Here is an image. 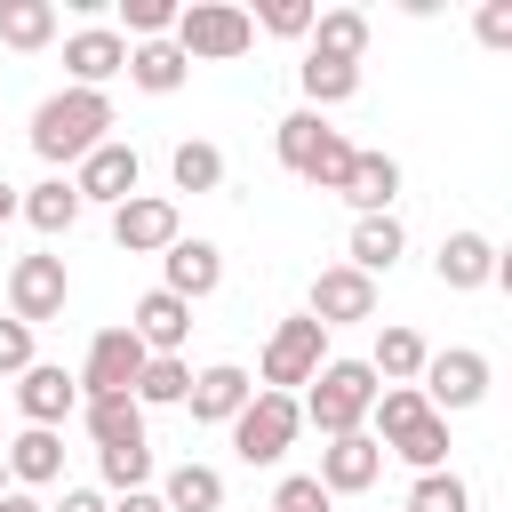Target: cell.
Listing matches in <instances>:
<instances>
[{
  "label": "cell",
  "mask_w": 512,
  "mask_h": 512,
  "mask_svg": "<svg viewBox=\"0 0 512 512\" xmlns=\"http://www.w3.org/2000/svg\"><path fill=\"white\" fill-rule=\"evenodd\" d=\"M16 408H24V424L56 432V424L80 408V376H72V368H56V360H32V368L16 376Z\"/></svg>",
  "instance_id": "7c38bea8"
},
{
  "label": "cell",
  "mask_w": 512,
  "mask_h": 512,
  "mask_svg": "<svg viewBox=\"0 0 512 512\" xmlns=\"http://www.w3.org/2000/svg\"><path fill=\"white\" fill-rule=\"evenodd\" d=\"M40 352H32V328L24 320H0V376H24Z\"/></svg>",
  "instance_id": "ab89813d"
},
{
  "label": "cell",
  "mask_w": 512,
  "mask_h": 512,
  "mask_svg": "<svg viewBox=\"0 0 512 512\" xmlns=\"http://www.w3.org/2000/svg\"><path fill=\"white\" fill-rule=\"evenodd\" d=\"M416 392H424L432 416H448V408H480V400H488V352H472V344L432 352L424 376H416Z\"/></svg>",
  "instance_id": "52a82bcc"
},
{
  "label": "cell",
  "mask_w": 512,
  "mask_h": 512,
  "mask_svg": "<svg viewBox=\"0 0 512 512\" xmlns=\"http://www.w3.org/2000/svg\"><path fill=\"white\" fill-rule=\"evenodd\" d=\"M112 512H168V504H160V488H128V496H112Z\"/></svg>",
  "instance_id": "7bdbcfd3"
},
{
  "label": "cell",
  "mask_w": 512,
  "mask_h": 512,
  "mask_svg": "<svg viewBox=\"0 0 512 512\" xmlns=\"http://www.w3.org/2000/svg\"><path fill=\"white\" fill-rule=\"evenodd\" d=\"M320 360H328V328H320L312 312H296V320H280V328L264 336V384H256V392H288V400H296V384H312Z\"/></svg>",
  "instance_id": "277c9868"
},
{
  "label": "cell",
  "mask_w": 512,
  "mask_h": 512,
  "mask_svg": "<svg viewBox=\"0 0 512 512\" xmlns=\"http://www.w3.org/2000/svg\"><path fill=\"white\" fill-rule=\"evenodd\" d=\"M128 80H136L144 96H176V88L192 80V64H184L176 40H128Z\"/></svg>",
  "instance_id": "7402d4cb"
},
{
  "label": "cell",
  "mask_w": 512,
  "mask_h": 512,
  "mask_svg": "<svg viewBox=\"0 0 512 512\" xmlns=\"http://www.w3.org/2000/svg\"><path fill=\"white\" fill-rule=\"evenodd\" d=\"M296 432H304V408L288 392H248V408L232 416V456L240 464H280Z\"/></svg>",
  "instance_id": "5b68a950"
},
{
  "label": "cell",
  "mask_w": 512,
  "mask_h": 512,
  "mask_svg": "<svg viewBox=\"0 0 512 512\" xmlns=\"http://www.w3.org/2000/svg\"><path fill=\"white\" fill-rule=\"evenodd\" d=\"M136 176H144V160H136V144H96L80 168H72V192H80V208L88 200H104V208H120V200H136Z\"/></svg>",
  "instance_id": "9c48e42d"
},
{
  "label": "cell",
  "mask_w": 512,
  "mask_h": 512,
  "mask_svg": "<svg viewBox=\"0 0 512 512\" xmlns=\"http://www.w3.org/2000/svg\"><path fill=\"white\" fill-rule=\"evenodd\" d=\"M400 256H408L400 216H360V224H352V272H368V280H376V272H392Z\"/></svg>",
  "instance_id": "484cf974"
},
{
  "label": "cell",
  "mask_w": 512,
  "mask_h": 512,
  "mask_svg": "<svg viewBox=\"0 0 512 512\" xmlns=\"http://www.w3.org/2000/svg\"><path fill=\"white\" fill-rule=\"evenodd\" d=\"M328 504H336V496H328L312 472H288V480L272 488V512H328Z\"/></svg>",
  "instance_id": "f35d334b"
},
{
  "label": "cell",
  "mask_w": 512,
  "mask_h": 512,
  "mask_svg": "<svg viewBox=\"0 0 512 512\" xmlns=\"http://www.w3.org/2000/svg\"><path fill=\"white\" fill-rule=\"evenodd\" d=\"M160 504L168 512H224V472L216 464H176L160 480Z\"/></svg>",
  "instance_id": "f1b7e54d"
},
{
  "label": "cell",
  "mask_w": 512,
  "mask_h": 512,
  "mask_svg": "<svg viewBox=\"0 0 512 512\" xmlns=\"http://www.w3.org/2000/svg\"><path fill=\"white\" fill-rule=\"evenodd\" d=\"M376 472H384V448L368 440V432H344V440H328L320 448V488L328 496H360V488H376Z\"/></svg>",
  "instance_id": "e0dca14e"
},
{
  "label": "cell",
  "mask_w": 512,
  "mask_h": 512,
  "mask_svg": "<svg viewBox=\"0 0 512 512\" xmlns=\"http://www.w3.org/2000/svg\"><path fill=\"white\" fill-rule=\"evenodd\" d=\"M168 40L184 48V64H232V56H248L256 24L232 0H192V8H176V32Z\"/></svg>",
  "instance_id": "3957f363"
},
{
  "label": "cell",
  "mask_w": 512,
  "mask_h": 512,
  "mask_svg": "<svg viewBox=\"0 0 512 512\" xmlns=\"http://www.w3.org/2000/svg\"><path fill=\"white\" fill-rule=\"evenodd\" d=\"M384 448H392L400 464H416V472H448V416H432V408H424V416H416V424H400Z\"/></svg>",
  "instance_id": "83f0119b"
},
{
  "label": "cell",
  "mask_w": 512,
  "mask_h": 512,
  "mask_svg": "<svg viewBox=\"0 0 512 512\" xmlns=\"http://www.w3.org/2000/svg\"><path fill=\"white\" fill-rule=\"evenodd\" d=\"M312 16H320L312 0H264L248 24H264V32H280V40H304V32H312Z\"/></svg>",
  "instance_id": "74e56055"
},
{
  "label": "cell",
  "mask_w": 512,
  "mask_h": 512,
  "mask_svg": "<svg viewBox=\"0 0 512 512\" xmlns=\"http://www.w3.org/2000/svg\"><path fill=\"white\" fill-rule=\"evenodd\" d=\"M48 512H112V496L104 488H64V504H48Z\"/></svg>",
  "instance_id": "b9f144b4"
},
{
  "label": "cell",
  "mask_w": 512,
  "mask_h": 512,
  "mask_svg": "<svg viewBox=\"0 0 512 512\" xmlns=\"http://www.w3.org/2000/svg\"><path fill=\"white\" fill-rule=\"evenodd\" d=\"M8 216H16V184H0V224H8Z\"/></svg>",
  "instance_id": "f6af8a7d"
},
{
  "label": "cell",
  "mask_w": 512,
  "mask_h": 512,
  "mask_svg": "<svg viewBox=\"0 0 512 512\" xmlns=\"http://www.w3.org/2000/svg\"><path fill=\"white\" fill-rule=\"evenodd\" d=\"M184 392H192V368H184V360H144V376L128 384L136 408H176Z\"/></svg>",
  "instance_id": "d6a6232c"
},
{
  "label": "cell",
  "mask_w": 512,
  "mask_h": 512,
  "mask_svg": "<svg viewBox=\"0 0 512 512\" xmlns=\"http://www.w3.org/2000/svg\"><path fill=\"white\" fill-rule=\"evenodd\" d=\"M160 264H168V296H184V304H200V296H216V280H224V248L216 240H168L160 248Z\"/></svg>",
  "instance_id": "ac0fdd59"
},
{
  "label": "cell",
  "mask_w": 512,
  "mask_h": 512,
  "mask_svg": "<svg viewBox=\"0 0 512 512\" xmlns=\"http://www.w3.org/2000/svg\"><path fill=\"white\" fill-rule=\"evenodd\" d=\"M112 240H120L128 256H160L168 240H184V224H176V200H160V192H136V200H120V208H112Z\"/></svg>",
  "instance_id": "30bf717a"
},
{
  "label": "cell",
  "mask_w": 512,
  "mask_h": 512,
  "mask_svg": "<svg viewBox=\"0 0 512 512\" xmlns=\"http://www.w3.org/2000/svg\"><path fill=\"white\" fill-rule=\"evenodd\" d=\"M96 472H104V488H112V496H128V488H144V480H152V448H104V456H96Z\"/></svg>",
  "instance_id": "d590c367"
},
{
  "label": "cell",
  "mask_w": 512,
  "mask_h": 512,
  "mask_svg": "<svg viewBox=\"0 0 512 512\" xmlns=\"http://www.w3.org/2000/svg\"><path fill=\"white\" fill-rule=\"evenodd\" d=\"M336 200H352V216H392V200H400V160H392V152H360Z\"/></svg>",
  "instance_id": "ffe728a7"
},
{
  "label": "cell",
  "mask_w": 512,
  "mask_h": 512,
  "mask_svg": "<svg viewBox=\"0 0 512 512\" xmlns=\"http://www.w3.org/2000/svg\"><path fill=\"white\" fill-rule=\"evenodd\" d=\"M472 32H480L488 48H512V0H488V8L472 16Z\"/></svg>",
  "instance_id": "60d3db41"
},
{
  "label": "cell",
  "mask_w": 512,
  "mask_h": 512,
  "mask_svg": "<svg viewBox=\"0 0 512 512\" xmlns=\"http://www.w3.org/2000/svg\"><path fill=\"white\" fill-rule=\"evenodd\" d=\"M80 416H88V440H96V456H104V448H152V440H144V408H136L128 392L80 400Z\"/></svg>",
  "instance_id": "44dd1931"
},
{
  "label": "cell",
  "mask_w": 512,
  "mask_h": 512,
  "mask_svg": "<svg viewBox=\"0 0 512 512\" xmlns=\"http://www.w3.org/2000/svg\"><path fill=\"white\" fill-rule=\"evenodd\" d=\"M144 344H136V328H96V344H88V360H80V400H104V392H128L136 376H144Z\"/></svg>",
  "instance_id": "ba28073f"
},
{
  "label": "cell",
  "mask_w": 512,
  "mask_h": 512,
  "mask_svg": "<svg viewBox=\"0 0 512 512\" xmlns=\"http://www.w3.org/2000/svg\"><path fill=\"white\" fill-rule=\"evenodd\" d=\"M408 512H472V488H464L456 472H416Z\"/></svg>",
  "instance_id": "e575fe53"
},
{
  "label": "cell",
  "mask_w": 512,
  "mask_h": 512,
  "mask_svg": "<svg viewBox=\"0 0 512 512\" xmlns=\"http://www.w3.org/2000/svg\"><path fill=\"white\" fill-rule=\"evenodd\" d=\"M328 136H336V128H328L320 112H288V120H280V168H288V176H304V168L320 160V144H328Z\"/></svg>",
  "instance_id": "4dcf8cb0"
},
{
  "label": "cell",
  "mask_w": 512,
  "mask_h": 512,
  "mask_svg": "<svg viewBox=\"0 0 512 512\" xmlns=\"http://www.w3.org/2000/svg\"><path fill=\"white\" fill-rule=\"evenodd\" d=\"M424 360H432V344H424L416 328H384V336H376V352H368L376 384H416V376H424Z\"/></svg>",
  "instance_id": "4316f807"
},
{
  "label": "cell",
  "mask_w": 512,
  "mask_h": 512,
  "mask_svg": "<svg viewBox=\"0 0 512 512\" xmlns=\"http://www.w3.org/2000/svg\"><path fill=\"white\" fill-rule=\"evenodd\" d=\"M296 88H304V112H328V104L360 96V64H336V56H312V48H304V64H296Z\"/></svg>",
  "instance_id": "d4e9b609"
},
{
  "label": "cell",
  "mask_w": 512,
  "mask_h": 512,
  "mask_svg": "<svg viewBox=\"0 0 512 512\" xmlns=\"http://www.w3.org/2000/svg\"><path fill=\"white\" fill-rule=\"evenodd\" d=\"M16 216H24L32 232H72V224H80V192H72V176H40L32 192H16Z\"/></svg>",
  "instance_id": "603a6c76"
},
{
  "label": "cell",
  "mask_w": 512,
  "mask_h": 512,
  "mask_svg": "<svg viewBox=\"0 0 512 512\" xmlns=\"http://www.w3.org/2000/svg\"><path fill=\"white\" fill-rule=\"evenodd\" d=\"M376 368L368 360H320L312 392L296 400L304 424H320V440H344V432H368V408H376Z\"/></svg>",
  "instance_id": "7a4b0ae2"
},
{
  "label": "cell",
  "mask_w": 512,
  "mask_h": 512,
  "mask_svg": "<svg viewBox=\"0 0 512 512\" xmlns=\"http://www.w3.org/2000/svg\"><path fill=\"white\" fill-rule=\"evenodd\" d=\"M248 392H256V376H248L240 360H216V368H200V376H192L184 408H192V424H232V416L248 408Z\"/></svg>",
  "instance_id": "2e32d148"
},
{
  "label": "cell",
  "mask_w": 512,
  "mask_h": 512,
  "mask_svg": "<svg viewBox=\"0 0 512 512\" xmlns=\"http://www.w3.org/2000/svg\"><path fill=\"white\" fill-rule=\"evenodd\" d=\"M64 296H72V272H64V256H16L8 264V320H24V328H40V320H56L64 312Z\"/></svg>",
  "instance_id": "8992f818"
},
{
  "label": "cell",
  "mask_w": 512,
  "mask_h": 512,
  "mask_svg": "<svg viewBox=\"0 0 512 512\" xmlns=\"http://www.w3.org/2000/svg\"><path fill=\"white\" fill-rule=\"evenodd\" d=\"M0 512H48V504H40L32 488H0Z\"/></svg>",
  "instance_id": "ee69618b"
},
{
  "label": "cell",
  "mask_w": 512,
  "mask_h": 512,
  "mask_svg": "<svg viewBox=\"0 0 512 512\" xmlns=\"http://www.w3.org/2000/svg\"><path fill=\"white\" fill-rule=\"evenodd\" d=\"M432 272H440V288H448V296H472V288L504 280V256H496V240H488V232H448V240H440V256H432Z\"/></svg>",
  "instance_id": "8fae6325"
},
{
  "label": "cell",
  "mask_w": 512,
  "mask_h": 512,
  "mask_svg": "<svg viewBox=\"0 0 512 512\" xmlns=\"http://www.w3.org/2000/svg\"><path fill=\"white\" fill-rule=\"evenodd\" d=\"M168 176H176V192H216V184H224V152L200 144V136H184V144L168 152Z\"/></svg>",
  "instance_id": "1f68e13d"
},
{
  "label": "cell",
  "mask_w": 512,
  "mask_h": 512,
  "mask_svg": "<svg viewBox=\"0 0 512 512\" xmlns=\"http://www.w3.org/2000/svg\"><path fill=\"white\" fill-rule=\"evenodd\" d=\"M120 24L136 32V40H168L176 32V0H120ZM120 32V40H128Z\"/></svg>",
  "instance_id": "8d00e7d4"
},
{
  "label": "cell",
  "mask_w": 512,
  "mask_h": 512,
  "mask_svg": "<svg viewBox=\"0 0 512 512\" xmlns=\"http://www.w3.org/2000/svg\"><path fill=\"white\" fill-rule=\"evenodd\" d=\"M320 328H344V320H376V280L368 272H352V264H328L320 280H312V304H304Z\"/></svg>",
  "instance_id": "4fadbf2b"
},
{
  "label": "cell",
  "mask_w": 512,
  "mask_h": 512,
  "mask_svg": "<svg viewBox=\"0 0 512 512\" xmlns=\"http://www.w3.org/2000/svg\"><path fill=\"white\" fill-rule=\"evenodd\" d=\"M416 416H424V392H416V384H384V392H376V408H368V424H376L368 440L384 448V440H392L400 424H416Z\"/></svg>",
  "instance_id": "836d02e7"
},
{
  "label": "cell",
  "mask_w": 512,
  "mask_h": 512,
  "mask_svg": "<svg viewBox=\"0 0 512 512\" xmlns=\"http://www.w3.org/2000/svg\"><path fill=\"white\" fill-rule=\"evenodd\" d=\"M128 328H136V344H144L152 360H184V336H192V304H184V296H168V288H152V296H136Z\"/></svg>",
  "instance_id": "5bb4252c"
},
{
  "label": "cell",
  "mask_w": 512,
  "mask_h": 512,
  "mask_svg": "<svg viewBox=\"0 0 512 512\" xmlns=\"http://www.w3.org/2000/svg\"><path fill=\"white\" fill-rule=\"evenodd\" d=\"M56 40V0H0V48H48Z\"/></svg>",
  "instance_id": "f546056e"
},
{
  "label": "cell",
  "mask_w": 512,
  "mask_h": 512,
  "mask_svg": "<svg viewBox=\"0 0 512 512\" xmlns=\"http://www.w3.org/2000/svg\"><path fill=\"white\" fill-rule=\"evenodd\" d=\"M64 72H72V88H104V80L128 72V40H120L112 24H80V32L64 40Z\"/></svg>",
  "instance_id": "9a60e30c"
},
{
  "label": "cell",
  "mask_w": 512,
  "mask_h": 512,
  "mask_svg": "<svg viewBox=\"0 0 512 512\" xmlns=\"http://www.w3.org/2000/svg\"><path fill=\"white\" fill-rule=\"evenodd\" d=\"M104 128H112V96H104V88H56V96H40V112H32V152H40L48 168H80V160L104 144Z\"/></svg>",
  "instance_id": "6da1fadb"
},
{
  "label": "cell",
  "mask_w": 512,
  "mask_h": 512,
  "mask_svg": "<svg viewBox=\"0 0 512 512\" xmlns=\"http://www.w3.org/2000/svg\"><path fill=\"white\" fill-rule=\"evenodd\" d=\"M0 464H8V488H48V480H64V432L24 424V432L0 448Z\"/></svg>",
  "instance_id": "d6986e66"
},
{
  "label": "cell",
  "mask_w": 512,
  "mask_h": 512,
  "mask_svg": "<svg viewBox=\"0 0 512 512\" xmlns=\"http://www.w3.org/2000/svg\"><path fill=\"white\" fill-rule=\"evenodd\" d=\"M0 488H8V464H0Z\"/></svg>",
  "instance_id": "bcb514c9"
},
{
  "label": "cell",
  "mask_w": 512,
  "mask_h": 512,
  "mask_svg": "<svg viewBox=\"0 0 512 512\" xmlns=\"http://www.w3.org/2000/svg\"><path fill=\"white\" fill-rule=\"evenodd\" d=\"M304 40H312V56H336V64H360V56H368V16H360V8H320Z\"/></svg>",
  "instance_id": "cb8c5ba5"
}]
</instances>
